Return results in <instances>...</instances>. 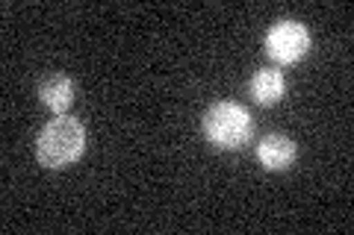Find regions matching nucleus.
<instances>
[{
  "mask_svg": "<svg viewBox=\"0 0 354 235\" xmlns=\"http://www.w3.org/2000/svg\"><path fill=\"white\" fill-rule=\"evenodd\" d=\"M204 136L209 144H216L221 150H239L242 144H248L254 136V121L245 106L221 100V103L207 109Z\"/></svg>",
  "mask_w": 354,
  "mask_h": 235,
  "instance_id": "f03ea898",
  "label": "nucleus"
},
{
  "mask_svg": "<svg viewBox=\"0 0 354 235\" xmlns=\"http://www.w3.org/2000/svg\"><path fill=\"white\" fill-rule=\"evenodd\" d=\"M86 150V130L77 118L57 115L44 124L36 141V159L44 167H65L74 165Z\"/></svg>",
  "mask_w": 354,
  "mask_h": 235,
  "instance_id": "f257e3e1",
  "label": "nucleus"
},
{
  "mask_svg": "<svg viewBox=\"0 0 354 235\" xmlns=\"http://www.w3.org/2000/svg\"><path fill=\"white\" fill-rule=\"evenodd\" d=\"M307 50H310V32L301 21H278L266 36V53L281 65H292L304 59Z\"/></svg>",
  "mask_w": 354,
  "mask_h": 235,
  "instance_id": "7ed1b4c3",
  "label": "nucleus"
},
{
  "mask_svg": "<svg viewBox=\"0 0 354 235\" xmlns=\"http://www.w3.org/2000/svg\"><path fill=\"white\" fill-rule=\"evenodd\" d=\"M298 156V147L292 139L286 136H266L260 144H257V159L263 167L269 171H286Z\"/></svg>",
  "mask_w": 354,
  "mask_h": 235,
  "instance_id": "20e7f679",
  "label": "nucleus"
},
{
  "mask_svg": "<svg viewBox=\"0 0 354 235\" xmlns=\"http://www.w3.org/2000/svg\"><path fill=\"white\" fill-rule=\"evenodd\" d=\"M248 92H251L254 103H260V106L278 103V100L283 97V76H281V71H274V68H260L257 74L251 76Z\"/></svg>",
  "mask_w": 354,
  "mask_h": 235,
  "instance_id": "423d86ee",
  "label": "nucleus"
},
{
  "mask_svg": "<svg viewBox=\"0 0 354 235\" xmlns=\"http://www.w3.org/2000/svg\"><path fill=\"white\" fill-rule=\"evenodd\" d=\"M39 100L48 109L57 112V115H62V112L71 106V100H74V83L65 74H48L39 83Z\"/></svg>",
  "mask_w": 354,
  "mask_h": 235,
  "instance_id": "39448f33",
  "label": "nucleus"
}]
</instances>
